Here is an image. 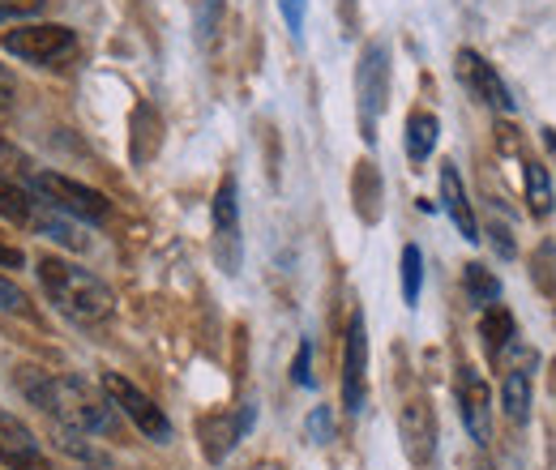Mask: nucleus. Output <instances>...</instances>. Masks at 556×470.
<instances>
[{
    "label": "nucleus",
    "instance_id": "nucleus-1",
    "mask_svg": "<svg viewBox=\"0 0 556 470\" xmlns=\"http://www.w3.org/2000/svg\"><path fill=\"white\" fill-rule=\"evenodd\" d=\"M22 394L39 410H48L52 419H61L73 432H112V406L103 403L81 377H65V372H39V368H22L17 377Z\"/></svg>",
    "mask_w": 556,
    "mask_h": 470
},
{
    "label": "nucleus",
    "instance_id": "nucleus-2",
    "mask_svg": "<svg viewBox=\"0 0 556 470\" xmlns=\"http://www.w3.org/2000/svg\"><path fill=\"white\" fill-rule=\"evenodd\" d=\"M39 282H43V295L52 300V308L65 313L70 321L94 326V321H108L116 313L112 287L103 278H94L90 269L65 262V257H39Z\"/></svg>",
    "mask_w": 556,
    "mask_h": 470
},
{
    "label": "nucleus",
    "instance_id": "nucleus-3",
    "mask_svg": "<svg viewBox=\"0 0 556 470\" xmlns=\"http://www.w3.org/2000/svg\"><path fill=\"white\" fill-rule=\"evenodd\" d=\"M0 218L13 223V227L39 231V236H48V240H61L65 249H86V236H77V227L61 218V209H52L35 189L13 185L9 176H0Z\"/></svg>",
    "mask_w": 556,
    "mask_h": 470
},
{
    "label": "nucleus",
    "instance_id": "nucleus-4",
    "mask_svg": "<svg viewBox=\"0 0 556 470\" xmlns=\"http://www.w3.org/2000/svg\"><path fill=\"white\" fill-rule=\"evenodd\" d=\"M390 103V48L377 39L364 48L355 65V107H359V137L372 145L377 141V120Z\"/></svg>",
    "mask_w": 556,
    "mask_h": 470
},
{
    "label": "nucleus",
    "instance_id": "nucleus-5",
    "mask_svg": "<svg viewBox=\"0 0 556 470\" xmlns=\"http://www.w3.org/2000/svg\"><path fill=\"white\" fill-rule=\"evenodd\" d=\"M26 180H30V189L52 205V209L70 214L77 223H103V218L112 214V202H108L99 189H90V185H81V180H70V176H61V172H35V167H30Z\"/></svg>",
    "mask_w": 556,
    "mask_h": 470
},
{
    "label": "nucleus",
    "instance_id": "nucleus-6",
    "mask_svg": "<svg viewBox=\"0 0 556 470\" xmlns=\"http://www.w3.org/2000/svg\"><path fill=\"white\" fill-rule=\"evenodd\" d=\"M0 43H4V52H13L17 61H30V65H65L77 56V35L70 26H56V22L17 26Z\"/></svg>",
    "mask_w": 556,
    "mask_h": 470
},
{
    "label": "nucleus",
    "instance_id": "nucleus-7",
    "mask_svg": "<svg viewBox=\"0 0 556 470\" xmlns=\"http://www.w3.org/2000/svg\"><path fill=\"white\" fill-rule=\"evenodd\" d=\"M210 214H214V262H218L223 274H240L244 236H240V193H236V176H223Z\"/></svg>",
    "mask_w": 556,
    "mask_h": 470
},
{
    "label": "nucleus",
    "instance_id": "nucleus-8",
    "mask_svg": "<svg viewBox=\"0 0 556 470\" xmlns=\"http://www.w3.org/2000/svg\"><path fill=\"white\" fill-rule=\"evenodd\" d=\"M103 394H108V403L121 406V410L129 415V423L138 428L141 436H150L154 445H167V441H172V423H167L163 406L150 403L129 377H121V372H103Z\"/></svg>",
    "mask_w": 556,
    "mask_h": 470
},
{
    "label": "nucleus",
    "instance_id": "nucleus-9",
    "mask_svg": "<svg viewBox=\"0 0 556 470\" xmlns=\"http://www.w3.org/2000/svg\"><path fill=\"white\" fill-rule=\"evenodd\" d=\"M399 436H403V454H407L412 467H428L437 458V415H432V403L424 394L403 403V410H399Z\"/></svg>",
    "mask_w": 556,
    "mask_h": 470
},
{
    "label": "nucleus",
    "instance_id": "nucleus-10",
    "mask_svg": "<svg viewBox=\"0 0 556 470\" xmlns=\"http://www.w3.org/2000/svg\"><path fill=\"white\" fill-rule=\"evenodd\" d=\"M368 394V334H364V313L355 308L348 321V346H343V406L351 415L364 410Z\"/></svg>",
    "mask_w": 556,
    "mask_h": 470
},
{
    "label": "nucleus",
    "instance_id": "nucleus-11",
    "mask_svg": "<svg viewBox=\"0 0 556 470\" xmlns=\"http://www.w3.org/2000/svg\"><path fill=\"white\" fill-rule=\"evenodd\" d=\"M454 68H458V81L471 90V99L488 103L492 112H514V94H509V86L501 81V73L488 65L480 52L463 48V52L454 56Z\"/></svg>",
    "mask_w": 556,
    "mask_h": 470
},
{
    "label": "nucleus",
    "instance_id": "nucleus-12",
    "mask_svg": "<svg viewBox=\"0 0 556 470\" xmlns=\"http://www.w3.org/2000/svg\"><path fill=\"white\" fill-rule=\"evenodd\" d=\"M0 467L4 470H52L48 454H43V445L35 441V432H30L22 419L4 415V410H0Z\"/></svg>",
    "mask_w": 556,
    "mask_h": 470
},
{
    "label": "nucleus",
    "instance_id": "nucleus-13",
    "mask_svg": "<svg viewBox=\"0 0 556 470\" xmlns=\"http://www.w3.org/2000/svg\"><path fill=\"white\" fill-rule=\"evenodd\" d=\"M458 406H463V423L471 432L476 445L492 441V406H488V385L476 368H463L458 372Z\"/></svg>",
    "mask_w": 556,
    "mask_h": 470
},
{
    "label": "nucleus",
    "instance_id": "nucleus-14",
    "mask_svg": "<svg viewBox=\"0 0 556 470\" xmlns=\"http://www.w3.org/2000/svg\"><path fill=\"white\" fill-rule=\"evenodd\" d=\"M253 419H257V410H253V403L240 406V415L231 419V415H214V419H206L202 423V436H206V458L210 462H223L231 449H236V441L253 428Z\"/></svg>",
    "mask_w": 556,
    "mask_h": 470
},
{
    "label": "nucleus",
    "instance_id": "nucleus-15",
    "mask_svg": "<svg viewBox=\"0 0 556 470\" xmlns=\"http://www.w3.org/2000/svg\"><path fill=\"white\" fill-rule=\"evenodd\" d=\"M441 205H445V214L454 218L458 236H463L467 244H476V240H480V223H476V214H471L467 189H463V180H458V167H454V163H445V167H441Z\"/></svg>",
    "mask_w": 556,
    "mask_h": 470
},
{
    "label": "nucleus",
    "instance_id": "nucleus-16",
    "mask_svg": "<svg viewBox=\"0 0 556 470\" xmlns=\"http://www.w3.org/2000/svg\"><path fill=\"white\" fill-rule=\"evenodd\" d=\"M531 364H535V355H527V364H518V368H505L501 406L514 423H527V415H531Z\"/></svg>",
    "mask_w": 556,
    "mask_h": 470
},
{
    "label": "nucleus",
    "instance_id": "nucleus-17",
    "mask_svg": "<svg viewBox=\"0 0 556 470\" xmlns=\"http://www.w3.org/2000/svg\"><path fill=\"white\" fill-rule=\"evenodd\" d=\"M514 334H518L514 313H509L505 304H488L484 317H480V338H484L488 359H492V364H501V355H505V346L514 342Z\"/></svg>",
    "mask_w": 556,
    "mask_h": 470
},
{
    "label": "nucleus",
    "instance_id": "nucleus-18",
    "mask_svg": "<svg viewBox=\"0 0 556 470\" xmlns=\"http://www.w3.org/2000/svg\"><path fill=\"white\" fill-rule=\"evenodd\" d=\"M437 137H441V120L432 112H412L407 116V158L412 163H428V154L437 150Z\"/></svg>",
    "mask_w": 556,
    "mask_h": 470
},
{
    "label": "nucleus",
    "instance_id": "nucleus-19",
    "mask_svg": "<svg viewBox=\"0 0 556 470\" xmlns=\"http://www.w3.org/2000/svg\"><path fill=\"white\" fill-rule=\"evenodd\" d=\"M527 209L535 218H548L553 214V180H548V167L544 163H527Z\"/></svg>",
    "mask_w": 556,
    "mask_h": 470
},
{
    "label": "nucleus",
    "instance_id": "nucleus-20",
    "mask_svg": "<svg viewBox=\"0 0 556 470\" xmlns=\"http://www.w3.org/2000/svg\"><path fill=\"white\" fill-rule=\"evenodd\" d=\"M467 295H471V304H480V308H488V304H496V295H501V282L492 278V269L484 266H467Z\"/></svg>",
    "mask_w": 556,
    "mask_h": 470
},
{
    "label": "nucleus",
    "instance_id": "nucleus-21",
    "mask_svg": "<svg viewBox=\"0 0 556 470\" xmlns=\"http://www.w3.org/2000/svg\"><path fill=\"white\" fill-rule=\"evenodd\" d=\"M419 287H424V253L416 244L403 249V300L416 304L419 300Z\"/></svg>",
    "mask_w": 556,
    "mask_h": 470
},
{
    "label": "nucleus",
    "instance_id": "nucleus-22",
    "mask_svg": "<svg viewBox=\"0 0 556 470\" xmlns=\"http://www.w3.org/2000/svg\"><path fill=\"white\" fill-rule=\"evenodd\" d=\"M308 441L313 445H330L334 441V419H330V406H317L308 415Z\"/></svg>",
    "mask_w": 556,
    "mask_h": 470
},
{
    "label": "nucleus",
    "instance_id": "nucleus-23",
    "mask_svg": "<svg viewBox=\"0 0 556 470\" xmlns=\"http://www.w3.org/2000/svg\"><path fill=\"white\" fill-rule=\"evenodd\" d=\"M308 355H313V346L308 342H300V351H295V364H291V377H295V385H313V372H308Z\"/></svg>",
    "mask_w": 556,
    "mask_h": 470
},
{
    "label": "nucleus",
    "instance_id": "nucleus-24",
    "mask_svg": "<svg viewBox=\"0 0 556 470\" xmlns=\"http://www.w3.org/2000/svg\"><path fill=\"white\" fill-rule=\"evenodd\" d=\"M0 308H4V313H22V308H26V295H22L9 278H0Z\"/></svg>",
    "mask_w": 556,
    "mask_h": 470
},
{
    "label": "nucleus",
    "instance_id": "nucleus-25",
    "mask_svg": "<svg viewBox=\"0 0 556 470\" xmlns=\"http://www.w3.org/2000/svg\"><path fill=\"white\" fill-rule=\"evenodd\" d=\"M39 9H43V0H0V17H30Z\"/></svg>",
    "mask_w": 556,
    "mask_h": 470
},
{
    "label": "nucleus",
    "instance_id": "nucleus-26",
    "mask_svg": "<svg viewBox=\"0 0 556 470\" xmlns=\"http://www.w3.org/2000/svg\"><path fill=\"white\" fill-rule=\"evenodd\" d=\"M278 9H282V17H287L291 35H300V30H304V0H278Z\"/></svg>",
    "mask_w": 556,
    "mask_h": 470
},
{
    "label": "nucleus",
    "instance_id": "nucleus-27",
    "mask_svg": "<svg viewBox=\"0 0 556 470\" xmlns=\"http://www.w3.org/2000/svg\"><path fill=\"white\" fill-rule=\"evenodd\" d=\"M22 262H26V253L9 236H0V269H22Z\"/></svg>",
    "mask_w": 556,
    "mask_h": 470
},
{
    "label": "nucleus",
    "instance_id": "nucleus-28",
    "mask_svg": "<svg viewBox=\"0 0 556 470\" xmlns=\"http://www.w3.org/2000/svg\"><path fill=\"white\" fill-rule=\"evenodd\" d=\"M223 17V0H206V9H202V22H198V30H202V39L214 35V22Z\"/></svg>",
    "mask_w": 556,
    "mask_h": 470
},
{
    "label": "nucleus",
    "instance_id": "nucleus-29",
    "mask_svg": "<svg viewBox=\"0 0 556 470\" xmlns=\"http://www.w3.org/2000/svg\"><path fill=\"white\" fill-rule=\"evenodd\" d=\"M13 94H17V90H13V77H9V68L0 65V112L13 107Z\"/></svg>",
    "mask_w": 556,
    "mask_h": 470
}]
</instances>
